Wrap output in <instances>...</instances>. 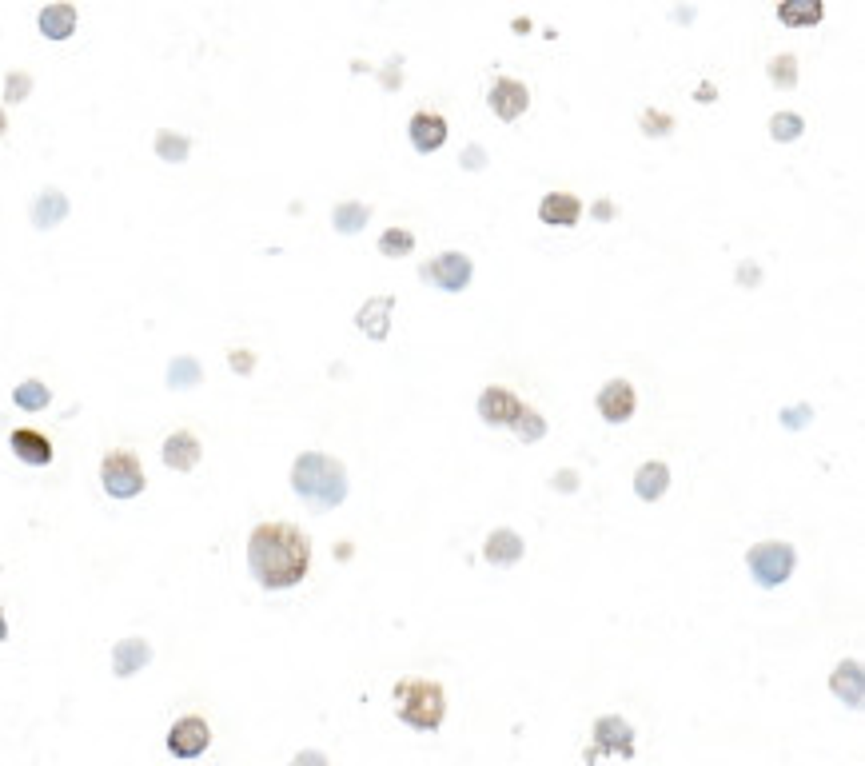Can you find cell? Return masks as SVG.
I'll return each instance as SVG.
<instances>
[{
    "label": "cell",
    "instance_id": "11",
    "mask_svg": "<svg viewBox=\"0 0 865 766\" xmlns=\"http://www.w3.org/2000/svg\"><path fill=\"white\" fill-rule=\"evenodd\" d=\"M527 104H531L527 84H519V80H511V76L495 80V88H491V108H495L499 120H519V116L527 112Z\"/></svg>",
    "mask_w": 865,
    "mask_h": 766
},
{
    "label": "cell",
    "instance_id": "33",
    "mask_svg": "<svg viewBox=\"0 0 865 766\" xmlns=\"http://www.w3.org/2000/svg\"><path fill=\"white\" fill-rule=\"evenodd\" d=\"M670 128H674V120H670L666 112H646V116H642V132H646V136H666Z\"/></svg>",
    "mask_w": 865,
    "mask_h": 766
},
{
    "label": "cell",
    "instance_id": "8",
    "mask_svg": "<svg viewBox=\"0 0 865 766\" xmlns=\"http://www.w3.org/2000/svg\"><path fill=\"white\" fill-rule=\"evenodd\" d=\"M471 256H463V252H443L431 268H423V276L427 280H435V288H443V292H463L467 284H471Z\"/></svg>",
    "mask_w": 865,
    "mask_h": 766
},
{
    "label": "cell",
    "instance_id": "28",
    "mask_svg": "<svg viewBox=\"0 0 865 766\" xmlns=\"http://www.w3.org/2000/svg\"><path fill=\"white\" fill-rule=\"evenodd\" d=\"M200 380H204V372H200V364H196L192 356L172 360V368H168V383H172L176 391H188V387H196Z\"/></svg>",
    "mask_w": 865,
    "mask_h": 766
},
{
    "label": "cell",
    "instance_id": "38",
    "mask_svg": "<svg viewBox=\"0 0 865 766\" xmlns=\"http://www.w3.org/2000/svg\"><path fill=\"white\" fill-rule=\"evenodd\" d=\"M738 280H742V284H754V280H758V268H742Z\"/></svg>",
    "mask_w": 865,
    "mask_h": 766
},
{
    "label": "cell",
    "instance_id": "2",
    "mask_svg": "<svg viewBox=\"0 0 865 766\" xmlns=\"http://www.w3.org/2000/svg\"><path fill=\"white\" fill-rule=\"evenodd\" d=\"M291 491L311 511H331L347 499V467L323 451H303L291 463Z\"/></svg>",
    "mask_w": 865,
    "mask_h": 766
},
{
    "label": "cell",
    "instance_id": "3",
    "mask_svg": "<svg viewBox=\"0 0 865 766\" xmlns=\"http://www.w3.org/2000/svg\"><path fill=\"white\" fill-rule=\"evenodd\" d=\"M395 703H399V719L415 731H439L443 715H447V695L439 683L431 679H407L395 687Z\"/></svg>",
    "mask_w": 865,
    "mask_h": 766
},
{
    "label": "cell",
    "instance_id": "18",
    "mask_svg": "<svg viewBox=\"0 0 865 766\" xmlns=\"http://www.w3.org/2000/svg\"><path fill=\"white\" fill-rule=\"evenodd\" d=\"M76 8L68 4V0H56V4H48V8H40V36L44 40H68L72 32H76Z\"/></svg>",
    "mask_w": 865,
    "mask_h": 766
},
{
    "label": "cell",
    "instance_id": "26",
    "mask_svg": "<svg viewBox=\"0 0 865 766\" xmlns=\"http://www.w3.org/2000/svg\"><path fill=\"white\" fill-rule=\"evenodd\" d=\"M188 152H192V140H188V136L168 132V128L156 132V156H160V160H168V164H184Z\"/></svg>",
    "mask_w": 865,
    "mask_h": 766
},
{
    "label": "cell",
    "instance_id": "5",
    "mask_svg": "<svg viewBox=\"0 0 865 766\" xmlns=\"http://www.w3.org/2000/svg\"><path fill=\"white\" fill-rule=\"evenodd\" d=\"M746 563H750L754 583L770 591V587H782V583L794 575L798 551H794L790 543H782V539H766V543H758V547L746 555Z\"/></svg>",
    "mask_w": 865,
    "mask_h": 766
},
{
    "label": "cell",
    "instance_id": "23",
    "mask_svg": "<svg viewBox=\"0 0 865 766\" xmlns=\"http://www.w3.org/2000/svg\"><path fill=\"white\" fill-rule=\"evenodd\" d=\"M830 687L846 707H862V663H842Z\"/></svg>",
    "mask_w": 865,
    "mask_h": 766
},
{
    "label": "cell",
    "instance_id": "35",
    "mask_svg": "<svg viewBox=\"0 0 865 766\" xmlns=\"http://www.w3.org/2000/svg\"><path fill=\"white\" fill-rule=\"evenodd\" d=\"M228 360H232V368H236V372H244V376H248V372H252V356H248V352H244V348H240V352H232V356H228Z\"/></svg>",
    "mask_w": 865,
    "mask_h": 766
},
{
    "label": "cell",
    "instance_id": "22",
    "mask_svg": "<svg viewBox=\"0 0 865 766\" xmlns=\"http://www.w3.org/2000/svg\"><path fill=\"white\" fill-rule=\"evenodd\" d=\"M822 16H826V4H822V0H782V4H778V20H782L786 28H814Z\"/></svg>",
    "mask_w": 865,
    "mask_h": 766
},
{
    "label": "cell",
    "instance_id": "36",
    "mask_svg": "<svg viewBox=\"0 0 865 766\" xmlns=\"http://www.w3.org/2000/svg\"><path fill=\"white\" fill-rule=\"evenodd\" d=\"M555 487H563V491H575V471H563V475H555Z\"/></svg>",
    "mask_w": 865,
    "mask_h": 766
},
{
    "label": "cell",
    "instance_id": "10",
    "mask_svg": "<svg viewBox=\"0 0 865 766\" xmlns=\"http://www.w3.org/2000/svg\"><path fill=\"white\" fill-rule=\"evenodd\" d=\"M634 407H638V395H634L630 383L626 380L602 383V391H598V415H602L606 423H626V419L634 415Z\"/></svg>",
    "mask_w": 865,
    "mask_h": 766
},
{
    "label": "cell",
    "instance_id": "6",
    "mask_svg": "<svg viewBox=\"0 0 865 766\" xmlns=\"http://www.w3.org/2000/svg\"><path fill=\"white\" fill-rule=\"evenodd\" d=\"M208 747H212V727H208V719L184 715V719L172 723V731H168V751H172L176 759H200Z\"/></svg>",
    "mask_w": 865,
    "mask_h": 766
},
{
    "label": "cell",
    "instance_id": "40",
    "mask_svg": "<svg viewBox=\"0 0 865 766\" xmlns=\"http://www.w3.org/2000/svg\"><path fill=\"white\" fill-rule=\"evenodd\" d=\"M8 639V623H4V615H0V643Z\"/></svg>",
    "mask_w": 865,
    "mask_h": 766
},
{
    "label": "cell",
    "instance_id": "25",
    "mask_svg": "<svg viewBox=\"0 0 865 766\" xmlns=\"http://www.w3.org/2000/svg\"><path fill=\"white\" fill-rule=\"evenodd\" d=\"M12 403H16L20 411H44V407L52 403V391H48V383L24 380V383H16V391H12Z\"/></svg>",
    "mask_w": 865,
    "mask_h": 766
},
{
    "label": "cell",
    "instance_id": "13",
    "mask_svg": "<svg viewBox=\"0 0 865 766\" xmlns=\"http://www.w3.org/2000/svg\"><path fill=\"white\" fill-rule=\"evenodd\" d=\"M519 411H523V403H519L507 387H487V391L479 395V415H483V423H491V427H511Z\"/></svg>",
    "mask_w": 865,
    "mask_h": 766
},
{
    "label": "cell",
    "instance_id": "19",
    "mask_svg": "<svg viewBox=\"0 0 865 766\" xmlns=\"http://www.w3.org/2000/svg\"><path fill=\"white\" fill-rule=\"evenodd\" d=\"M483 555H487V563H495V567H515V563L523 559V539H519V531H511V527L491 531Z\"/></svg>",
    "mask_w": 865,
    "mask_h": 766
},
{
    "label": "cell",
    "instance_id": "30",
    "mask_svg": "<svg viewBox=\"0 0 865 766\" xmlns=\"http://www.w3.org/2000/svg\"><path fill=\"white\" fill-rule=\"evenodd\" d=\"M802 116L798 112H778L774 120H770V136L778 140V144H790V140H798L802 136Z\"/></svg>",
    "mask_w": 865,
    "mask_h": 766
},
{
    "label": "cell",
    "instance_id": "7",
    "mask_svg": "<svg viewBox=\"0 0 865 766\" xmlns=\"http://www.w3.org/2000/svg\"><path fill=\"white\" fill-rule=\"evenodd\" d=\"M602 755H634V731H630V723H622L618 715H606V719H598V727H594V751H586V759L594 763V759H602Z\"/></svg>",
    "mask_w": 865,
    "mask_h": 766
},
{
    "label": "cell",
    "instance_id": "4",
    "mask_svg": "<svg viewBox=\"0 0 865 766\" xmlns=\"http://www.w3.org/2000/svg\"><path fill=\"white\" fill-rule=\"evenodd\" d=\"M100 483H104V491H108L112 499H136V495L144 491V483H148L140 455H136V451H124V447L108 451L104 463H100Z\"/></svg>",
    "mask_w": 865,
    "mask_h": 766
},
{
    "label": "cell",
    "instance_id": "14",
    "mask_svg": "<svg viewBox=\"0 0 865 766\" xmlns=\"http://www.w3.org/2000/svg\"><path fill=\"white\" fill-rule=\"evenodd\" d=\"M200 455H204V447H200V439L192 431H172L164 439V447H160V459L172 471H192L200 463Z\"/></svg>",
    "mask_w": 865,
    "mask_h": 766
},
{
    "label": "cell",
    "instance_id": "1",
    "mask_svg": "<svg viewBox=\"0 0 865 766\" xmlns=\"http://www.w3.org/2000/svg\"><path fill=\"white\" fill-rule=\"evenodd\" d=\"M311 567V539L291 523H260L248 535V571L264 591H288Z\"/></svg>",
    "mask_w": 865,
    "mask_h": 766
},
{
    "label": "cell",
    "instance_id": "29",
    "mask_svg": "<svg viewBox=\"0 0 865 766\" xmlns=\"http://www.w3.org/2000/svg\"><path fill=\"white\" fill-rule=\"evenodd\" d=\"M511 427H515V435H519L523 443H539V439L547 435V423H543V415H539V411H531V407H523V411L515 415V423H511Z\"/></svg>",
    "mask_w": 865,
    "mask_h": 766
},
{
    "label": "cell",
    "instance_id": "17",
    "mask_svg": "<svg viewBox=\"0 0 865 766\" xmlns=\"http://www.w3.org/2000/svg\"><path fill=\"white\" fill-rule=\"evenodd\" d=\"M578 216H582V204H578V196H571V192H551V196H543V204H539V220L551 224V228H575Z\"/></svg>",
    "mask_w": 865,
    "mask_h": 766
},
{
    "label": "cell",
    "instance_id": "41",
    "mask_svg": "<svg viewBox=\"0 0 865 766\" xmlns=\"http://www.w3.org/2000/svg\"><path fill=\"white\" fill-rule=\"evenodd\" d=\"M4 128H8V120H4V112H0V136H4Z\"/></svg>",
    "mask_w": 865,
    "mask_h": 766
},
{
    "label": "cell",
    "instance_id": "32",
    "mask_svg": "<svg viewBox=\"0 0 865 766\" xmlns=\"http://www.w3.org/2000/svg\"><path fill=\"white\" fill-rule=\"evenodd\" d=\"M28 88H32V76H28V72H12V76L4 80V100H8V104H20V100L28 96Z\"/></svg>",
    "mask_w": 865,
    "mask_h": 766
},
{
    "label": "cell",
    "instance_id": "21",
    "mask_svg": "<svg viewBox=\"0 0 865 766\" xmlns=\"http://www.w3.org/2000/svg\"><path fill=\"white\" fill-rule=\"evenodd\" d=\"M64 216H68V196L56 192V188H44V192L36 196V204H32V224H36L40 232H48V228H56Z\"/></svg>",
    "mask_w": 865,
    "mask_h": 766
},
{
    "label": "cell",
    "instance_id": "34",
    "mask_svg": "<svg viewBox=\"0 0 865 766\" xmlns=\"http://www.w3.org/2000/svg\"><path fill=\"white\" fill-rule=\"evenodd\" d=\"M810 419V407H794V411H782V423L786 427H802Z\"/></svg>",
    "mask_w": 865,
    "mask_h": 766
},
{
    "label": "cell",
    "instance_id": "20",
    "mask_svg": "<svg viewBox=\"0 0 865 766\" xmlns=\"http://www.w3.org/2000/svg\"><path fill=\"white\" fill-rule=\"evenodd\" d=\"M666 487H670V467H666L662 459H650V463L638 467V475H634V491H638V499L654 503V499L666 495Z\"/></svg>",
    "mask_w": 865,
    "mask_h": 766
},
{
    "label": "cell",
    "instance_id": "9",
    "mask_svg": "<svg viewBox=\"0 0 865 766\" xmlns=\"http://www.w3.org/2000/svg\"><path fill=\"white\" fill-rule=\"evenodd\" d=\"M8 447H12V455H16L20 463H28V467H48V463H52V439H48L44 431H36V427H16V431L8 435Z\"/></svg>",
    "mask_w": 865,
    "mask_h": 766
},
{
    "label": "cell",
    "instance_id": "39",
    "mask_svg": "<svg viewBox=\"0 0 865 766\" xmlns=\"http://www.w3.org/2000/svg\"><path fill=\"white\" fill-rule=\"evenodd\" d=\"M698 100H702V104H710V100H714V88H710V84H702V88H698Z\"/></svg>",
    "mask_w": 865,
    "mask_h": 766
},
{
    "label": "cell",
    "instance_id": "24",
    "mask_svg": "<svg viewBox=\"0 0 865 766\" xmlns=\"http://www.w3.org/2000/svg\"><path fill=\"white\" fill-rule=\"evenodd\" d=\"M367 220H371V208L359 204V200H343V204H335V212H331V224H335V232H343V236L359 232Z\"/></svg>",
    "mask_w": 865,
    "mask_h": 766
},
{
    "label": "cell",
    "instance_id": "16",
    "mask_svg": "<svg viewBox=\"0 0 865 766\" xmlns=\"http://www.w3.org/2000/svg\"><path fill=\"white\" fill-rule=\"evenodd\" d=\"M391 308H395V296H379V300H367L355 316V328L371 340H387L391 332Z\"/></svg>",
    "mask_w": 865,
    "mask_h": 766
},
{
    "label": "cell",
    "instance_id": "15",
    "mask_svg": "<svg viewBox=\"0 0 865 766\" xmlns=\"http://www.w3.org/2000/svg\"><path fill=\"white\" fill-rule=\"evenodd\" d=\"M152 663V647L148 639H120L112 651V675L116 679H132Z\"/></svg>",
    "mask_w": 865,
    "mask_h": 766
},
{
    "label": "cell",
    "instance_id": "27",
    "mask_svg": "<svg viewBox=\"0 0 865 766\" xmlns=\"http://www.w3.org/2000/svg\"><path fill=\"white\" fill-rule=\"evenodd\" d=\"M411 252H415V236H411L407 228H387V232L379 236V256L399 260V256H411Z\"/></svg>",
    "mask_w": 865,
    "mask_h": 766
},
{
    "label": "cell",
    "instance_id": "12",
    "mask_svg": "<svg viewBox=\"0 0 865 766\" xmlns=\"http://www.w3.org/2000/svg\"><path fill=\"white\" fill-rule=\"evenodd\" d=\"M407 132H411L415 152H423V156H431V152H439L447 144V120L439 112H415Z\"/></svg>",
    "mask_w": 865,
    "mask_h": 766
},
{
    "label": "cell",
    "instance_id": "37",
    "mask_svg": "<svg viewBox=\"0 0 865 766\" xmlns=\"http://www.w3.org/2000/svg\"><path fill=\"white\" fill-rule=\"evenodd\" d=\"M467 168H483V148H471V152H467Z\"/></svg>",
    "mask_w": 865,
    "mask_h": 766
},
{
    "label": "cell",
    "instance_id": "31",
    "mask_svg": "<svg viewBox=\"0 0 865 766\" xmlns=\"http://www.w3.org/2000/svg\"><path fill=\"white\" fill-rule=\"evenodd\" d=\"M770 80H774V88H794L798 84V60L786 52V56H774L770 60Z\"/></svg>",
    "mask_w": 865,
    "mask_h": 766
}]
</instances>
